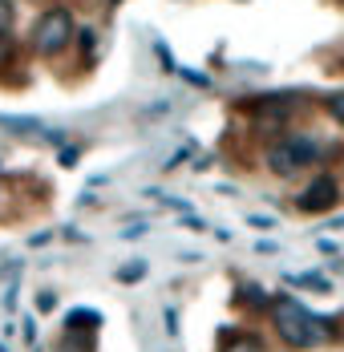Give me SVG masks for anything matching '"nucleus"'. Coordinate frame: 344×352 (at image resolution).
Here are the masks:
<instances>
[{
  "instance_id": "cd10ccee",
  "label": "nucleus",
  "mask_w": 344,
  "mask_h": 352,
  "mask_svg": "<svg viewBox=\"0 0 344 352\" xmlns=\"http://www.w3.org/2000/svg\"><path fill=\"white\" fill-rule=\"evenodd\" d=\"M0 352H8V344H0Z\"/></svg>"
},
{
  "instance_id": "f3484780",
  "label": "nucleus",
  "mask_w": 344,
  "mask_h": 352,
  "mask_svg": "<svg viewBox=\"0 0 344 352\" xmlns=\"http://www.w3.org/2000/svg\"><path fill=\"white\" fill-rule=\"evenodd\" d=\"M36 308H41V312L57 308V292H41V296H36Z\"/></svg>"
},
{
  "instance_id": "7ed1b4c3",
  "label": "nucleus",
  "mask_w": 344,
  "mask_h": 352,
  "mask_svg": "<svg viewBox=\"0 0 344 352\" xmlns=\"http://www.w3.org/2000/svg\"><path fill=\"white\" fill-rule=\"evenodd\" d=\"M77 41V25H73V12L65 4H53L36 16L33 33H29V45H33L36 57H61L69 45Z\"/></svg>"
},
{
  "instance_id": "f8f14e48",
  "label": "nucleus",
  "mask_w": 344,
  "mask_h": 352,
  "mask_svg": "<svg viewBox=\"0 0 344 352\" xmlns=\"http://www.w3.org/2000/svg\"><path fill=\"white\" fill-rule=\"evenodd\" d=\"M77 49H81V57H94V49H98V29H77Z\"/></svg>"
},
{
  "instance_id": "6e6552de",
  "label": "nucleus",
  "mask_w": 344,
  "mask_h": 352,
  "mask_svg": "<svg viewBox=\"0 0 344 352\" xmlns=\"http://www.w3.org/2000/svg\"><path fill=\"white\" fill-rule=\"evenodd\" d=\"M239 300H243V304H255V308H272V296H268V292H259L255 283H243Z\"/></svg>"
},
{
  "instance_id": "9b49d317",
  "label": "nucleus",
  "mask_w": 344,
  "mask_h": 352,
  "mask_svg": "<svg viewBox=\"0 0 344 352\" xmlns=\"http://www.w3.org/2000/svg\"><path fill=\"white\" fill-rule=\"evenodd\" d=\"M142 276H146V259H134V263L118 267V283H138Z\"/></svg>"
},
{
  "instance_id": "1a4fd4ad",
  "label": "nucleus",
  "mask_w": 344,
  "mask_h": 352,
  "mask_svg": "<svg viewBox=\"0 0 344 352\" xmlns=\"http://www.w3.org/2000/svg\"><path fill=\"white\" fill-rule=\"evenodd\" d=\"M81 324H85V328H98L102 316H98L94 308H73V312H69V328H81Z\"/></svg>"
},
{
  "instance_id": "5701e85b",
  "label": "nucleus",
  "mask_w": 344,
  "mask_h": 352,
  "mask_svg": "<svg viewBox=\"0 0 344 352\" xmlns=\"http://www.w3.org/2000/svg\"><path fill=\"white\" fill-rule=\"evenodd\" d=\"M182 227H191V231H206V223L203 219H195V214H186V219H178Z\"/></svg>"
},
{
  "instance_id": "f257e3e1",
  "label": "nucleus",
  "mask_w": 344,
  "mask_h": 352,
  "mask_svg": "<svg viewBox=\"0 0 344 352\" xmlns=\"http://www.w3.org/2000/svg\"><path fill=\"white\" fill-rule=\"evenodd\" d=\"M268 312H272V328L279 332V340L288 349H316V344H324V340L336 336L332 320H324L320 312L304 308L296 296H275Z\"/></svg>"
},
{
  "instance_id": "2eb2a0df",
  "label": "nucleus",
  "mask_w": 344,
  "mask_h": 352,
  "mask_svg": "<svg viewBox=\"0 0 344 352\" xmlns=\"http://www.w3.org/2000/svg\"><path fill=\"white\" fill-rule=\"evenodd\" d=\"M154 53H158V61H162V69H166V73H178V65H174V57H171V49H166L162 41H154Z\"/></svg>"
},
{
  "instance_id": "ddd939ff",
  "label": "nucleus",
  "mask_w": 344,
  "mask_h": 352,
  "mask_svg": "<svg viewBox=\"0 0 344 352\" xmlns=\"http://www.w3.org/2000/svg\"><path fill=\"white\" fill-rule=\"evenodd\" d=\"M12 57H17V41H12V33H0V69H4Z\"/></svg>"
},
{
  "instance_id": "b1692460",
  "label": "nucleus",
  "mask_w": 344,
  "mask_h": 352,
  "mask_svg": "<svg viewBox=\"0 0 344 352\" xmlns=\"http://www.w3.org/2000/svg\"><path fill=\"white\" fill-rule=\"evenodd\" d=\"M21 328H25V340L33 344V340H36V324H33V320H29V316H25V324H21Z\"/></svg>"
},
{
  "instance_id": "a211bd4d",
  "label": "nucleus",
  "mask_w": 344,
  "mask_h": 352,
  "mask_svg": "<svg viewBox=\"0 0 344 352\" xmlns=\"http://www.w3.org/2000/svg\"><path fill=\"white\" fill-rule=\"evenodd\" d=\"M255 251H259V255H279V243H272V239H259V243H255Z\"/></svg>"
},
{
  "instance_id": "aec40b11",
  "label": "nucleus",
  "mask_w": 344,
  "mask_h": 352,
  "mask_svg": "<svg viewBox=\"0 0 344 352\" xmlns=\"http://www.w3.org/2000/svg\"><path fill=\"white\" fill-rule=\"evenodd\" d=\"M77 154H81L77 146H65V150H61V166H73V162H77Z\"/></svg>"
},
{
  "instance_id": "bb28decb",
  "label": "nucleus",
  "mask_w": 344,
  "mask_h": 352,
  "mask_svg": "<svg viewBox=\"0 0 344 352\" xmlns=\"http://www.w3.org/2000/svg\"><path fill=\"white\" fill-rule=\"evenodd\" d=\"M109 4H114V8H118V4H122V0H109Z\"/></svg>"
},
{
  "instance_id": "a878e982",
  "label": "nucleus",
  "mask_w": 344,
  "mask_h": 352,
  "mask_svg": "<svg viewBox=\"0 0 344 352\" xmlns=\"http://www.w3.org/2000/svg\"><path fill=\"white\" fill-rule=\"evenodd\" d=\"M53 352H89V349H73V336H69L65 344H61V349H53Z\"/></svg>"
},
{
  "instance_id": "39448f33",
  "label": "nucleus",
  "mask_w": 344,
  "mask_h": 352,
  "mask_svg": "<svg viewBox=\"0 0 344 352\" xmlns=\"http://www.w3.org/2000/svg\"><path fill=\"white\" fill-rule=\"evenodd\" d=\"M0 130H8V134H17V138H45V122L41 118H29V113H0Z\"/></svg>"
},
{
  "instance_id": "393cba45",
  "label": "nucleus",
  "mask_w": 344,
  "mask_h": 352,
  "mask_svg": "<svg viewBox=\"0 0 344 352\" xmlns=\"http://www.w3.org/2000/svg\"><path fill=\"white\" fill-rule=\"evenodd\" d=\"M122 235H126V239H138V235H146V223H138V227H126Z\"/></svg>"
},
{
  "instance_id": "20e7f679",
  "label": "nucleus",
  "mask_w": 344,
  "mask_h": 352,
  "mask_svg": "<svg viewBox=\"0 0 344 352\" xmlns=\"http://www.w3.org/2000/svg\"><path fill=\"white\" fill-rule=\"evenodd\" d=\"M336 203H341V182L332 175H316L296 195V211H304V214H324V211H332Z\"/></svg>"
},
{
  "instance_id": "f03ea898",
  "label": "nucleus",
  "mask_w": 344,
  "mask_h": 352,
  "mask_svg": "<svg viewBox=\"0 0 344 352\" xmlns=\"http://www.w3.org/2000/svg\"><path fill=\"white\" fill-rule=\"evenodd\" d=\"M324 158V146L312 138V134H283L279 142L268 146V154H264V162H268V170L279 178H296L300 170H308Z\"/></svg>"
},
{
  "instance_id": "4468645a",
  "label": "nucleus",
  "mask_w": 344,
  "mask_h": 352,
  "mask_svg": "<svg viewBox=\"0 0 344 352\" xmlns=\"http://www.w3.org/2000/svg\"><path fill=\"white\" fill-rule=\"evenodd\" d=\"M12 21H17L12 0H0V33H12Z\"/></svg>"
},
{
  "instance_id": "6ab92c4d",
  "label": "nucleus",
  "mask_w": 344,
  "mask_h": 352,
  "mask_svg": "<svg viewBox=\"0 0 344 352\" xmlns=\"http://www.w3.org/2000/svg\"><path fill=\"white\" fill-rule=\"evenodd\" d=\"M162 316H166V332H171V336H178V312H174V308H166Z\"/></svg>"
},
{
  "instance_id": "412c9836",
  "label": "nucleus",
  "mask_w": 344,
  "mask_h": 352,
  "mask_svg": "<svg viewBox=\"0 0 344 352\" xmlns=\"http://www.w3.org/2000/svg\"><path fill=\"white\" fill-rule=\"evenodd\" d=\"M178 73H182V77H186L191 85H211V81H206L203 73H195V69H178Z\"/></svg>"
},
{
  "instance_id": "9d476101",
  "label": "nucleus",
  "mask_w": 344,
  "mask_h": 352,
  "mask_svg": "<svg viewBox=\"0 0 344 352\" xmlns=\"http://www.w3.org/2000/svg\"><path fill=\"white\" fill-rule=\"evenodd\" d=\"M324 109H328V118H332L336 126H344V89L328 94V98H324Z\"/></svg>"
},
{
  "instance_id": "c85d7f7f",
  "label": "nucleus",
  "mask_w": 344,
  "mask_h": 352,
  "mask_svg": "<svg viewBox=\"0 0 344 352\" xmlns=\"http://www.w3.org/2000/svg\"><path fill=\"white\" fill-rule=\"evenodd\" d=\"M341 4H344V0H341Z\"/></svg>"
},
{
  "instance_id": "4be33fe9",
  "label": "nucleus",
  "mask_w": 344,
  "mask_h": 352,
  "mask_svg": "<svg viewBox=\"0 0 344 352\" xmlns=\"http://www.w3.org/2000/svg\"><path fill=\"white\" fill-rule=\"evenodd\" d=\"M41 142H49V146H61L65 142V130H45V138Z\"/></svg>"
},
{
  "instance_id": "0eeeda50",
  "label": "nucleus",
  "mask_w": 344,
  "mask_h": 352,
  "mask_svg": "<svg viewBox=\"0 0 344 352\" xmlns=\"http://www.w3.org/2000/svg\"><path fill=\"white\" fill-rule=\"evenodd\" d=\"M219 352H268V344H264V336H255V332H231V340Z\"/></svg>"
},
{
  "instance_id": "423d86ee",
  "label": "nucleus",
  "mask_w": 344,
  "mask_h": 352,
  "mask_svg": "<svg viewBox=\"0 0 344 352\" xmlns=\"http://www.w3.org/2000/svg\"><path fill=\"white\" fill-rule=\"evenodd\" d=\"M288 283L296 287V292H332V280L328 276H320V272H300V276H288Z\"/></svg>"
},
{
  "instance_id": "dca6fc26",
  "label": "nucleus",
  "mask_w": 344,
  "mask_h": 352,
  "mask_svg": "<svg viewBox=\"0 0 344 352\" xmlns=\"http://www.w3.org/2000/svg\"><path fill=\"white\" fill-rule=\"evenodd\" d=\"M247 223H251L255 231H272V227H275V219H272V214H247Z\"/></svg>"
}]
</instances>
